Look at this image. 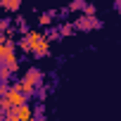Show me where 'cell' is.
Segmentation results:
<instances>
[{"label":"cell","mask_w":121,"mask_h":121,"mask_svg":"<svg viewBox=\"0 0 121 121\" xmlns=\"http://www.w3.org/2000/svg\"><path fill=\"white\" fill-rule=\"evenodd\" d=\"M22 104H26V95L14 86V88H10L7 93H5V100H3V107L10 112V109H17V107H22Z\"/></svg>","instance_id":"cell-1"},{"label":"cell","mask_w":121,"mask_h":121,"mask_svg":"<svg viewBox=\"0 0 121 121\" xmlns=\"http://www.w3.org/2000/svg\"><path fill=\"white\" fill-rule=\"evenodd\" d=\"M43 38V33H38V31H31V33H26V38H24V43H22V48L26 50V52H33V48H36V43Z\"/></svg>","instance_id":"cell-2"},{"label":"cell","mask_w":121,"mask_h":121,"mask_svg":"<svg viewBox=\"0 0 121 121\" xmlns=\"http://www.w3.org/2000/svg\"><path fill=\"white\" fill-rule=\"evenodd\" d=\"M48 48H50V38H48V36H43V38L36 43V48H33V55H36V57H43V55L48 52Z\"/></svg>","instance_id":"cell-3"},{"label":"cell","mask_w":121,"mask_h":121,"mask_svg":"<svg viewBox=\"0 0 121 121\" xmlns=\"http://www.w3.org/2000/svg\"><path fill=\"white\" fill-rule=\"evenodd\" d=\"M3 64L10 69V71H17V57H14V45L10 48V52L3 57Z\"/></svg>","instance_id":"cell-4"},{"label":"cell","mask_w":121,"mask_h":121,"mask_svg":"<svg viewBox=\"0 0 121 121\" xmlns=\"http://www.w3.org/2000/svg\"><path fill=\"white\" fill-rule=\"evenodd\" d=\"M14 114H17V119H19V121H31V119H33V116H31V107H29V104L17 107V109H14Z\"/></svg>","instance_id":"cell-5"},{"label":"cell","mask_w":121,"mask_h":121,"mask_svg":"<svg viewBox=\"0 0 121 121\" xmlns=\"http://www.w3.org/2000/svg\"><path fill=\"white\" fill-rule=\"evenodd\" d=\"M78 26H81V29H95V26H100V22H97L95 17H81Z\"/></svg>","instance_id":"cell-6"},{"label":"cell","mask_w":121,"mask_h":121,"mask_svg":"<svg viewBox=\"0 0 121 121\" xmlns=\"http://www.w3.org/2000/svg\"><path fill=\"white\" fill-rule=\"evenodd\" d=\"M24 78H26V81H29V83H33V86H36V83H38V81H40V71H38V69H29V71H26V76H24Z\"/></svg>","instance_id":"cell-7"},{"label":"cell","mask_w":121,"mask_h":121,"mask_svg":"<svg viewBox=\"0 0 121 121\" xmlns=\"http://www.w3.org/2000/svg\"><path fill=\"white\" fill-rule=\"evenodd\" d=\"M17 88H19V90H22V93H24V95H31V93H33V90H36V86H33V83H29V81H26V78H24V81H22V83H17Z\"/></svg>","instance_id":"cell-8"},{"label":"cell","mask_w":121,"mask_h":121,"mask_svg":"<svg viewBox=\"0 0 121 121\" xmlns=\"http://www.w3.org/2000/svg\"><path fill=\"white\" fill-rule=\"evenodd\" d=\"M7 10H19V0H10V3H3Z\"/></svg>","instance_id":"cell-9"},{"label":"cell","mask_w":121,"mask_h":121,"mask_svg":"<svg viewBox=\"0 0 121 121\" xmlns=\"http://www.w3.org/2000/svg\"><path fill=\"white\" fill-rule=\"evenodd\" d=\"M40 22H43V24H50V22H52V14H40Z\"/></svg>","instance_id":"cell-10"},{"label":"cell","mask_w":121,"mask_h":121,"mask_svg":"<svg viewBox=\"0 0 121 121\" xmlns=\"http://www.w3.org/2000/svg\"><path fill=\"white\" fill-rule=\"evenodd\" d=\"M7 121H19V119H17V114H14V109H10V112H7Z\"/></svg>","instance_id":"cell-11"},{"label":"cell","mask_w":121,"mask_h":121,"mask_svg":"<svg viewBox=\"0 0 121 121\" xmlns=\"http://www.w3.org/2000/svg\"><path fill=\"white\" fill-rule=\"evenodd\" d=\"M62 33H64V36H67V33H71V26H69V24H64V26H62Z\"/></svg>","instance_id":"cell-12"},{"label":"cell","mask_w":121,"mask_h":121,"mask_svg":"<svg viewBox=\"0 0 121 121\" xmlns=\"http://www.w3.org/2000/svg\"><path fill=\"white\" fill-rule=\"evenodd\" d=\"M31 121H43V119H40V116H33V119H31Z\"/></svg>","instance_id":"cell-13"}]
</instances>
